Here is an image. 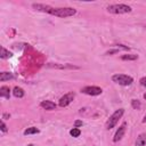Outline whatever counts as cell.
Returning <instances> with one entry per match:
<instances>
[{
  "label": "cell",
  "mask_w": 146,
  "mask_h": 146,
  "mask_svg": "<svg viewBox=\"0 0 146 146\" xmlns=\"http://www.w3.org/2000/svg\"><path fill=\"white\" fill-rule=\"evenodd\" d=\"M32 7L39 11L48 13V14H50L52 16H57V17H70V16H73L76 14V9H74L72 7L54 8V7H50L48 5H43V3H33Z\"/></svg>",
  "instance_id": "obj_1"
},
{
  "label": "cell",
  "mask_w": 146,
  "mask_h": 146,
  "mask_svg": "<svg viewBox=\"0 0 146 146\" xmlns=\"http://www.w3.org/2000/svg\"><path fill=\"white\" fill-rule=\"evenodd\" d=\"M107 11L111 14H128L131 13V7L124 3H116V5H110L107 8Z\"/></svg>",
  "instance_id": "obj_2"
},
{
  "label": "cell",
  "mask_w": 146,
  "mask_h": 146,
  "mask_svg": "<svg viewBox=\"0 0 146 146\" xmlns=\"http://www.w3.org/2000/svg\"><path fill=\"white\" fill-rule=\"evenodd\" d=\"M123 113H124V110H123V108H119V110H116V111H115V112L110 116V119L106 121L105 128H106L107 130H110V129L114 128V127L116 125V123L119 122V120L122 117Z\"/></svg>",
  "instance_id": "obj_3"
},
{
  "label": "cell",
  "mask_w": 146,
  "mask_h": 146,
  "mask_svg": "<svg viewBox=\"0 0 146 146\" xmlns=\"http://www.w3.org/2000/svg\"><path fill=\"white\" fill-rule=\"evenodd\" d=\"M112 81L120 86H130L133 82V79L125 74H114L112 76Z\"/></svg>",
  "instance_id": "obj_4"
},
{
  "label": "cell",
  "mask_w": 146,
  "mask_h": 146,
  "mask_svg": "<svg viewBox=\"0 0 146 146\" xmlns=\"http://www.w3.org/2000/svg\"><path fill=\"white\" fill-rule=\"evenodd\" d=\"M81 92L89 95V96H98L103 92V90H102V88L96 87V86H88V87H83L81 89Z\"/></svg>",
  "instance_id": "obj_5"
},
{
  "label": "cell",
  "mask_w": 146,
  "mask_h": 146,
  "mask_svg": "<svg viewBox=\"0 0 146 146\" xmlns=\"http://www.w3.org/2000/svg\"><path fill=\"white\" fill-rule=\"evenodd\" d=\"M74 97H75V94H74V92H67V94H65L64 96L60 97L58 105H59L60 107H66L67 105H70V104L73 102Z\"/></svg>",
  "instance_id": "obj_6"
},
{
  "label": "cell",
  "mask_w": 146,
  "mask_h": 146,
  "mask_svg": "<svg viewBox=\"0 0 146 146\" xmlns=\"http://www.w3.org/2000/svg\"><path fill=\"white\" fill-rule=\"evenodd\" d=\"M125 129H127V123L123 122V123L119 127V129L116 130V132H115V135H114V138H113V141H114V143H117L119 140L122 139V137H123L124 133H125Z\"/></svg>",
  "instance_id": "obj_7"
},
{
  "label": "cell",
  "mask_w": 146,
  "mask_h": 146,
  "mask_svg": "<svg viewBox=\"0 0 146 146\" xmlns=\"http://www.w3.org/2000/svg\"><path fill=\"white\" fill-rule=\"evenodd\" d=\"M40 106L42 108L47 110V111H52V110L56 108V104L54 102H51V100H43V102L40 103Z\"/></svg>",
  "instance_id": "obj_8"
},
{
  "label": "cell",
  "mask_w": 146,
  "mask_h": 146,
  "mask_svg": "<svg viewBox=\"0 0 146 146\" xmlns=\"http://www.w3.org/2000/svg\"><path fill=\"white\" fill-rule=\"evenodd\" d=\"M0 97L6 98V99H9V97H10V89H9V87L2 86L0 88Z\"/></svg>",
  "instance_id": "obj_9"
},
{
  "label": "cell",
  "mask_w": 146,
  "mask_h": 146,
  "mask_svg": "<svg viewBox=\"0 0 146 146\" xmlns=\"http://www.w3.org/2000/svg\"><path fill=\"white\" fill-rule=\"evenodd\" d=\"M146 145V133H140L137 137L136 146H145Z\"/></svg>",
  "instance_id": "obj_10"
},
{
  "label": "cell",
  "mask_w": 146,
  "mask_h": 146,
  "mask_svg": "<svg viewBox=\"0 0 146 146\" xmlns=\"http://www.w3.org/2000/svg\"><path fill=\"white\" fill-rule=\"evenodd\" d=\"M14 79V75L9 72H1L0 73V81H7V80H11Z\"/></svg>",
  "instance_id": "obj_11"
},
{
  "label": "cell",
  "mask_w": 146,
  "mask_h": 146,
  "mask_svg": "<svg viewBox=\"0 0 146 146\" xmlns=\"http://www.w3.org/2000/svg\"><path fill=\"white\" fill-rule=\"evenodd\" d=\"M13 95L17 98H22L24 96V90L21 87H15L14 90H13Z\"/></svg>",
  "instance_id": "obj_12"
},
{
  "label": "cell",
  "mask_w": 146,
  "mask_h": 146,
  "mask_svg": "<svg viewBox=\"0 0 146 146\" xmlns=\"http://www.w3.org/2000/svg\"><path fill=\"white\" fill-rule=\"evenodd\" d=\"M11 56H13V54L9 50H7L5 47H1V52H0V57L1 58H9Z\"/></svg>",
  "instance_id": "obj_13"
},
{
  "label": "cell",
  "mask_w": 146,
  "mask_h": 146,
  "mask_svg": "<svg viewBox=\"0 0 146 146\" xmlns=\"http://www.w3.org/2000/svg\"><path fill=\"white\" fill-rule=\"evenodd\" d=\"M33 133H39V129L35 127H31L24 130V135H33Z\"/></svg>",
  "instance_id": "obj_14"
},
{
  "label": "cell",
  "mask_w": 146,
  "mask_h": 146,
  "mask_svg": "<svg viewBox=\"0 0 146 146\" xmlns=\"http://www.w3.org/2000/svg\"><path fill=\"white\" fill-rule=\"evenodd\" d=\"M121 58H122L123 60H136V59H138V56H137V55L129 54V55H123Z\"/></svg>",
  "instance_id": "obj_15"
},
{
  "label": "cell",
  "mask_w": 146,
  "mask_h": 146,
  "mask_svg": "<svg viewBox=\"0 0 146 146\" xmlns=\"http://www.w3.org/2000/svg\"><path fill=\"white\" fill-rule=\"evenodd\" d=\"M70 135L72 136V137H79L80 135H81V131H80V129H78V128H73V129H71L70 130Z\"/></svg>",
  "instance_id": "obj_16"
},
{
  "label": "cell",
  "mask_w": 146,
  "mask_h": 146,
  "mask_svg": "<svg viewBox=\"0 0 146 146\" xmlns=\"http://www.w3.org/2000/svg\"><path fill=\"white\" fill-rule=\"evenodd\" d=\"M131 105H132V107H133V108H136V110L140 108V102H139V100H137V99H132Z\"/></svg>",
  "instance_id": "obj_17"
},
{
  "label": "cell",
  "mask_w": 146,
  "mask_h": 146,
  "mask_svg": "<svg viewBox=\"0 0 146 146\" xmlns=\"http://www.w3.org/2000/svg\"><path fill=\"white\" fill-rule=\"evenodd\" d=\"M83 123H82V121H80V120H76L75 122H74V128H79V127H81Z\"/></svg>",
  "instance_id": "obj_18"
},
{
  "label": "cell",
  "mask_w": 146,
  "mask_h": 146,
  "mask_svg": "<svg viewBox=\"0 0 146 146\" xmlns=\"http://www.w3.org/2000/svg\"><path fill=\"white\" fill-rule=\"evenodd\" d=\"M7 130H8V129H7V125H6L5 122L2 121V122H1V131H2V132H7Z\"/></svg>",
  "instance_id": "obj_19"
},
{
  "label": "cell",
  "mask_w": 146,
  "mask_h": 146,
  "mask_svg": "<svg viewBox=\"0 0 146 146\" xmlns=\"http://www.w3.org/2000/svg\"><path fill=\"white\" fill-rule=\"evenodd\" d=\"M139 82H140V84H141V86H144V87H146V76H144V78H141V79L139 80Z\"/></svg>",
  "instance_id": "obj_20"
},
{
  "label": "cell",
  "mask_w": 146,
  "mask_h": 146,
  "mask_svg": "<svg viewBox=\"0 0 146 146\" xmlns=\"http://www.w3.org/2000/svg\"><path fill=\"white\" fill-rule=\"evenodd\" d=\"M143 123H146V114H145V116H144V119H143Z\"/></svg>",
  "instance_id": "obj_21"
},
{
  "label": "cell",
  "mask_w": 146,
  "mask_h": 146,
  "mask_svg": "<svg viewBox=\"0 0 146 146\" xmlns=\"http://www.w3.org/2000/svg\"><path fill=\"white\" fill-rule=\"evenodd\" d=\"M8 116H10L9 114H3V119H6V117H8Z\"/></svg>",
  "instance_id": "obj_22"
},
{
  "label": "cell",
  "mask_w": 146,
  "mask_h": 146,
  "mask_svg": "<svg viewBox=\"0 0 146 146\" xmlns=\"http://www.w3.org/2000/svg\"><path fill=\"white\" fill-rule=\"evenodd\" d=\"M144 98H145V99H146V94H145V95H144Z\"/></svg>",
  "instance_id": "obj_23"
},
{
  "label": "cell",
  "mask_w": 146,
  "mask_h": 146,
  "mask_svg": "<svg viewBox=\"0 0 146 146\" xmlns=\"http://www.w3.org/2000/svg\"><path fill=\"white\" fill-rule=\"evenodd\" d=\"M27 146H33V145H32V144H30V145H27Z\"/></svg>",
  "instance_id": "obj_24"
}]
</instances>
